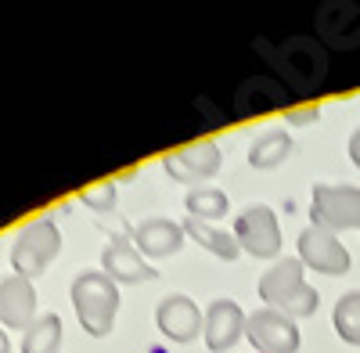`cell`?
Returning a JSON list of instances; mask_svg holds the SVG:
<instances>
[{
    "label": "cell",
    "mask_w": 360,
    "mask_h": 353,
    "mask_svg": "<svg viewBox=\"0 0 360 353\" xmlns=\"http://www.w3.org/2000/svg\"><path fill=\"white\" fill-rule=\"evenodd\" d=\"M184 227L166 220V217H148L134 227V249L141 256H152V259H162V256H173L180 252V245H184Z\"/></svg>",
    "instance_id": "4fadbf2b"
},
{
    "label": "cell",
    "mask_w": 360,
    "mask_h": 353,
    "mask_svg": "<svg viewBox=\"0 0 360 353\" xmlns=\"http://www.w3.org/2000/svg\"><path fill=\"white\" fill-rule=\"evenodd\" d=\"M332 325H335V332H339L342 342L360 346V288H353V292H346V296H339L335 314H332Z\"/></svg>",
    "instance_id": "ac0fdd59"
},
{
    "label": "cell",
    "mask_w": 360,
    "mask_h": 353,
    "mask_svg": "<svg viewBox=\"0 0 360 353\" xmlns=\"http://www.w3.org/2000/svg\"><path fill=\"white\" fill-rule=\"evenodd\" d=\"M288 155H292V137H288V130L274 127V130H266V134H259V137L252 141L249 166H252V169H274V166H281Z\"/></svg>",
    "instance_id": "9a60e30c"
},
{
    "label": "cell",
    "mask_w": 360,
    "mask_h": 353,
    "mask_svg": "<svg viewBox=\"0 0 360 353\" xmlns=\"http://www.w3.org/2000/svg\"><path fill=\"white\" fill-rule=\"evenodd\" d=\"M184 205H188V217L205 220V224L209 220H224L231 213V202H227V195L220 188H195V191H188Z\"/></svg>",
    "instance_id": "e0dca14e"
},
{
    "label": "cell",
    "mask_w": 360,
    "mask_h": 353,
    "mask_svg": "<svg viewBox=\"0 0 360 353\" xmlns=\"http://www.w3.org/2000/svg\"><path fill=\"white\" fill-rule=\"evenodd\" d=\"M310 220L314 227L339 234L356 231L360 234V188L353 184H317L314 202H310Z\"/></svg>",
    "instance_id": "277c9868"
},
{
    "label": "cell",
    "mask_w": 360,
    "mask_h": 353,
    "mask_svg": "<svg viewBox=\"0 0 360 353\" xmlns=\"http://www.w3.org/2000/svg\"><path fill=\"white\" fill-rule=\"evenodd\" d=\"M162 169L176 184H198V181H205V176H213L220 169V148L213 141L184 144V148L162 155Z\"/></svg>",
    "instance_id": "ba28073f"
},
{
    "label": "cell",
    "mask_w": 360,
    "mask_h": 353,
    "mask_svg": "<svg viewBox=\"0 0 360 353\" xmlns=\"http://www.w3.org/2000/svg\"><path fill=\"white\" fill-rule=\"evenodd\" d=\"M72 310L86 335L105 339L119 314V285L105 271H79L72 281Z\"/></svg>",
    "instance_id": "7a4b0ae2"
},
{
    "label": "cell",
    "mask_w": 360,
    "mask_h": 353,
    "mask_svg": "<svg viewBox=\"0 0 360 353\" xmlns=\"http://www.w3.org/2000/svg\"><path fill=\"white\" fill-rule=\"evenodd\" d=\"M307 120H317V108H299V112H288V123H307Z\"/></svg>",
    "instance_id": "44dd1931"
},
{
    "label": "cell",
    "mask_w": 360,
    "mask_h": 353,
    "mask_svg": "<svg viewBox=\"0 0 360 353\" xmlns=\"http://www.w3.org/2000/svg\"><path fill=\"white\" fill-rule=\"evenodd\" d=\"M202 310L191 296H184V292H173V296H166L155 310V325L166 339L173 342H191L202 335Z\"/></svg>",
    "instance_id": "8fae6325"
},
{
    "label": "cell",
    "mask_w": 360,
    "mask_h": 353,
    "mask_svg": "<svg viewBox=\"0 0 360 353\" xmlns=\"http://www.w3.org/2000/svg\"><path fill=\"white\" fill-rule=\"evenodd\" d=\"M37 321V288L29 278H0V328H29Z\"/></svg>",
    "instance_id": "7c38bea8"
},
{
    "label": "cell",
    "mask_w": 360,
    "mask_h": 353,
    "mask_svg": "<svg viewBox=\"0 0 360 353\" xmlns=\"http://www.w3.org/2000/svg\"><path fill=\"white\" fill-rule=\"evenodd\" d=\"M259 300L270 310H278V314H285L292 321L295 317H310L321 307L317 288H310L307 278H303V259L299 256L278 259L270 271L259 274Z\"/></svg>",
    "instance_id": "6da1fadb"
},
{
    "label": "cell",
    "mask_w": 360,
    "mask_h": 353,
    "mask_svg": "<svg viewBox=\"0 0 360 353\" xmlns=\"http://www.w3.org/2000/svg\"><path fill=\"white\" fill-rule=\"evenodd\" d=\"M62 252V231L51 217H40L33 224H25L18 234H15V245H11V267L18 278H40L54 256Z\"/></svg>",
    "instance_id": "3957f363"
},
{
    "label": "cell",
    "mask_w": 360,
    "mask_h": 353,
    "mask_svg": "<svg viewBox=\"0 0 360 353\" xmlns=\"http://www.w3.org/2000/svg\"><path fill=\"white\" fill-rule=\"evenodd\" d=\"M245 339L259 353H299L295 321L278 314V310H270V307H259L245 317Z\"/></svg>",
    "instance_id": "8992f818"
},
{
    "label": "cell",
    "mask_w": 360,
    "mask_h": 353,
    "mask_svg": "<svg viewBox=\"0 0 360 353\" xmlns=\"http://www.w3.org/2000/svg\"><path fill=\"white\" fill-rule=\"evenodd\" d=\"M245 310L234 300H213L205 307V321H202V339L213 353H227L238 339L245 335Z\"/></svg>",
    "instance_id": "9c48e42d"
},
{
    "label": "cell",
    "mask_w": 360,
    "mask_h": 353,
    "mask_svg": "<svg viewBox=\"0 0 360 353\" xmlns=\"http://www.w3.org/2000/svg\"><path fill=\"white\" fill-rule=\"evenodd\" d=\"M234 238L242 252L256 259H274L281 252V227L270 205H249L234 217Z\"/></svg>",
    "instance_id": "5b68a950"
},
{
    "label": "cell",
    "mask_w": 360,
    "mask_h": 353,
    "mask_svg": "<svg viewBox=\"0 0 360 353\" xmlns=\"http://www.w3.org/2000/svg\"><path fill=\"white\" fill-rule=\"evenodd\" d=\"M299 259H303V267L317 271V274H328V278H339L349 271V252L346 245L335 238V234H328L321 227H307L303 234H299Z\"/></svg>",
    "instance_id": "52a82bcc"
},
{
    "label": "cell",
    "mask_w": 360,
    "mask_h": 353,
    "mask_svg": "<svg viewBox=\"0 0 360 353\" xmlns=\"http://www.w3.org/2000/svg\"><path fill=\"white\" fill-rule=\"evenodd\" d=\"M101 271L115 285H141V281L159 278V271L134 249V238H112L101 252Z\"/></svg>",
    "instance_id": "30bf717a"
},
{
    "label": "cell",
    "mask_w": 360,
    "mask_h": 353,
    "mask_svg": "<svg viewBox=\"0 0 360 353\" xmlns=\"http://www.w3.org/2000/svg\"><path fill=\"white\" fill-rule=\"evenodd\" d=\"M0 353H11V339H8L4 328H0Z\"/></svg>",
    "instance_id": "7402d4cb"
},
{
    "label": "cell",
    "mask_w": 360,
    "mask_h": 353,
    "mask_svg": "<svg viewBox=\"0 0 360 353\" xmlns=\"http://www.w3.org/2000/svg\"><path fill=\"white\" fill-rule=\"evenodd\" d=\"M79 202L86 205V210H94V213H112L115 202H119L115 181H98L94 188H86V191L79 195Z\"/></svg>",
    "instance_id": "d6986e66"
},
{
    "label": "cell",
    "mask_w": 360,
    "mask_h": 353,
    "mask_svg": "<svg viewBox=\"0 0 360 353\" xmlns=\"http://www.w3.org/2000/svg\"><path fill=\"white\" fill-rule=\"evenodd\" d=\"M180 227H184V234H188L191 242H198L202 249H209V252L220 256V259H238V252H242V245H238V238H234L231 231H220V227L205 224V220L188 217Z\"/></svg>",
    "instance_id": "5bb4252c"
},
{
    "label": "cell",
    "mask_w": 360,
    "mask_h": 353,
    "mask_svg": "<svg viewBox=\"0 0 360 353\" xmlns=\"http://www.w3.org/2000/svg\"><path fill=\"white\" fill-rule=\"evenodd\" d=\"M62 346V317L44 314L22 332V353H58Z\"/></svg>",
    "instance_id": "2e32d148"
},
{
    "label": "cell",
    "mask_w": 360,
    "mask_h": 353,
    "mask_svg": "<svg viewBox=\"0 0 360 353\" xmlns=\"http://www.w3.org/2000/svg\"><path fill=\"white\" fill-rule=\"evenodd\" d=\"M349 159H353V166L360 169V127L349 134Z\"/></svg>",
    "instance_id": "ffe728a7"
}]
</instances>
